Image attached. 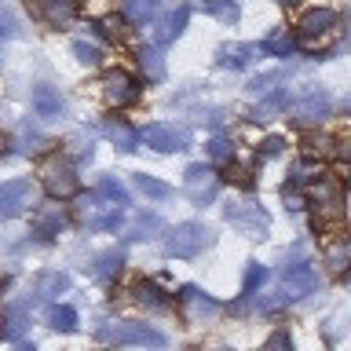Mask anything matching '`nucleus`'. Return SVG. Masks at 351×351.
Here are the masks:
<instances>
[{"mask_svg": "<svg viewBox=\"0 0 351 351\" xmlns=\"http://www.w3.org/2000/svg\"><path fill=\"white\" fill-rule=\"evenodd\" d=\"M293 29H285V26H278V29H271L267 37H263V51L267 55H293Z\"/></svg>", "mask_w": 351, "mask_h": 351, "instance_id": "obj_22", "label": "nucleus"}, {"mask_svg": "<svg viewBox=\"0 0 351 351\" xmlns=\"http://www.w3.org/2000/svg\"><path fill=\"white\" fill-rule=\"evenodd\" d=\"M348 110H351V95H348Z\"/></svg>", "mask_w": 351, "mask_h": 351, "instance_id": "obj_45", "label": "nucleus"}, {"mask_svg": "<svg viewBox=\"0 0 351 351\" xmlns=\"http://www.w3.org/2000/svg\"><path fill=\"white\" fill-rule=\"evenodd\" d=\"M180 304H183L194 318H205V315H216V311H219V304H216V300H208L202 289H194V285L180 289Z\"/></svg>", "mask_w": 351, "mask_h": 351, "instance_id": "obj_17", "label": "nucleus"}, {"mask_svg": "<svg viewBox=\"0 0 351 351\" xmlns=\"http://www.w3.org/2000/svg\"><path fill=\"white\" fill-rule=\"evenodd\" d=\"M186 19H191V11H186V8L172 11V15H165L158 26L150 29V44H154V48H165V44H172V40L186 29Z\"/></svg>", "mask_w": 351, "mask_h": 351, "instance_id": "obj_14", "label": "nucleus"}, {"mask_svg": "<svg viewBox=\"0 0 351 351\" xmlns=\"http://www.w3.org/2000/svg\"><path fill=\"white\" fill-rule=\"evenodd\" d=\"M136 186H139L147 197H169V194H172V186L161 183V180H154V176H136Z\"/></svg>", "mask_w": 351, "mask_h": 351, "instance_id": "obj_30", "label": "nucleus"}, {"mask_svg": "<svg viewBox=\"0 0 351 351\" xmlns=\"http://www.w3.org/2000/svg\"><path fill=\"white\" fill-rule=\"evenodd\" d=\"M263 282H267V267H263V263H249V271H245V296H252Z\"/></svg>", "mask_w": 351, "mask_h": 351, "instance_id": "obj_32", "label": "nucleus"}, {"mask_svg": "<svg viewBox=\"0 0 351 351\" xmlns=\"http://www.w3.org/2000/svg\"><path fill=\"white\" fill-rule=\"evenodd\" d=\"M337 11H329V8H311V11H304L300 22H296V37H300V44H318V40H326L329 33L337 29Z\"/></svg>", "mask_w": 351, "mask_h": 351, "instance_id": "obj_6", "label": "nucleus"}, {"mask_svg": "<svg viewBox=\"0 0 351 351\" xmlns=\"http://www.w3.org/2000/svg\"><path fill=\"white\" fill-rule=\"evenodd\" d=\"M278 4H296V0H278Z\"/></svg>", "mask_w": 351, "mask_h": 351, "instance_id": "obj_44", "label": "nucleus"}, {"mask_svg": "<svg viewBox=\"0 0 351 351\" xmlns=\"http://www.w3.org/2000/svg\"><path fill=\"white\" fill-rule=\"evenodd\" d=\"M121 15L143 26V22H150L158 15V0H121Z\"/></svg>", "mask_w": 351, "mask_h": 351, "instance_id": "obj_21", "label": "nucleus"}, {"mask_svg": "<svg viewBox=\"0 0 351 351\" xmlns=\"http://www.w3.org/2000/svg\"><path fill=\"white\" fill-rule=\"evenodd\" d=\"M143 143H147L150 150L172 154V150H186L191 132H186V128H176V125H147V128H143Z\"/></svg>", "mask_w": 351, "mask_h": 351, "instance_id": "obj_9", "label": "nucleus"}, {"mask_svg": "<svg viewBox=\"0 0 351 351\" xmlns=\"http://www.w3.org/2000/svg\"><path fill=\"white\" fill-rule=\"evenodd\" d=\"M256 55H260L256 44H223V48L216 51V62L223 66V70H245Z\"/></svg>", "mask_w": 351, "mask_h": 351, "instance_id": "obj_16", "label": "nucleus"}, {"mask_svg": "<svg viewBox=\"0 0 351 351\" xmlns=\"http://www.w3.org/2000/svg\"><path fill=\"white\" fill-rule=\"evenodd\" d=\"M103 95H106L110 106H132L139 99V84L132 81L125 70H110L103 77Z\"/></svg>", "mask_w": 351, "mask_h": 351, "instance_id": "obj_11", "label": "nucleus"}, {"mask_svg": "<svg viewBox=\"0 0 351 351\" xmlns=\"http://www.w3.org/2000/svg\"><path fill=\"white\" fill-rule=\"evenodd\" d=\"M329 110H333V95L326 88H304L289 103V121H296V125H318V121L329 117Z\"/></svg>", "mask_w": 351, "mask_h": 351, "instance_id": "obj_2", "label": "nucleus"}, {"mask_svg": "<svg viewBox=\"0 0 351 351\" xmlns=\"http://www.w3.org/2000/svg\"><path fill=\"white\" fill-rule=\"evenodd\" d=\"M117 271H121V252H103L99 263H95V278L99 282H110Z\"/></svg>", "mask_w": 351, "mask_h": 351, "instance_id": "obj_28", "label": "nucleus"}, {"mask_svg": "<svg viewBox=\"0 0 351 351\" xmlns=\"http://www.w3.org/2000/svg\"><path fill=\"white\" fill-rule=\"evenodd\" d=\"M33 202H37V186H33L29 180H11V183L0 186V216L4 219L26 213Z\"/></svg>", "mask_w": 351, "mask_h": 351, "instance_id": "obj_7", "label": "nucleus"}, {"mask_svg": "<svg viewBox=\"0 0 351 351\" xmlns=\"http://www.w3.org/2000/svg\"><path fill=\"white\" fill-rule=\"evenodd\" d=\"M348 263H351V241L329 249V267H348Z\"/></svg>", "mask_w": 351, "mask_h": 351, "instance_id": "obj_36", "label": "nucleus"}, {"mask_svg": "<svg viewBox=\"0 0 351 351\" xmlns=\"http://www.w3.org/2000/svg\"><path fill=\"white\" fill-rule=\"evenodd\" d=\"M139 66H143V77H147V81H161L165 77V59H161V48H143L139 51Z\"/></svg>", "mask_w": 351, "mask_h": 351, "instance_id": "obj_24", "label": "nucleus"}, {"mask_svg": "<svg viewBox=\"0 0 351 351\" xmlns=\"http://www.w3.org/2000/svg\"><path fill=\"white\" fill-rule=\"evenodd\" d=\"M33 110H37V117H44V121H59L66 114V99L59 95V88L37 84L33 88Z\"/></svg>", "mask_w": 351, "mask_h": 351, "instance_id": "obj_13", "label": "nucleus"}, {"mask_svg": "<svg viewBox=\"0 0 351 351\" xmlns=\"http://www.w3.org/2000/svg\"><path fill=\"white\" fill-rule=\"evenodd\" d=\"M66 227V213L59 205H48V208H40L37 219H33V230H37L40 238H51V234H59V230Z\"/></svg>", "mask_w": 351, "mask_h": 351, "instance_id": "obj_18", "label": "nucleus"}, {"mask_svg": "<svg viewBox=\"0 0 351 351\" xmlns=\"http://www.w3.org/2000/svg\"><path fill=\"white\" fill-rule=\"evenodd\" d=\"M208 241H213V230L202 227V223H180L176 230H169V238H165V249L172 252V256H183V260H191L197 256Z\"/></svg>", "mask_w": 351, "mask_h": 351, "instance_id": "obj_4", "label": "nucleus"}, {"mask_svg": "<svg viewBox=\"0 0 351 351\" xmlns=\"http://www.w3.org/2000/svg\"><path fill=\"white\" fill-rule=\"evenodd\" d=\"M103 136H106V139H114L121 150H136V143L143 139V132L128 128L125 121H103Z\"/></svg>", "mask_w": 351, "mask_h": 351, "instance_id": "obj_19", "label": "nucleus"}, {"mask_svg": "<svg viewBox=\"0 0 351 351\" xmlns=\"http://www.w3.org/2000/svg\"><path fill=\"white\" fill-rule=\"evenodd\" d=\"M311 205H315L318 223H333V219L344 216V186H340L333 176H322V180L311 186Z\"/></svg>", "mask_w": 351, "mask_h": 351, "instance_id": "obj_3", "label": "nucleus"}, {"mask_svg": "<svg viewBox=\"0 0 351 351\" xmlns=\"http://www.w3.org/2000/svg\"><path fill=\"white\" fill-rule=\"evenodd\" d=\"M315 285H318V274H315L311 263H304V260H296L282 271L285 296H307V293H315Z\"/></svg>", "mask_w": 351, "mask_h": 351, "instance_id": "obj_12", "label": "nucleus"}, {"mask_svg": "<svg viewBox=\"0 0 351 351\" xmlns=\"http://www.w3.org/2000/svg\"><path fill=\"white\" fill-rule=\"evenodd\" d=\"M183 186H186V194H191V202L205 205V202H213V197H216L219 180H216V172L208 169V165H191L186 176H183Z\"/></svg>", "mask_w": 351, "mask_h": 351, "instance_id": "obj_10", "label": "nucleus"}, {"mask_svg": "<svg viewBox=\"0 0 351 351\" xmlns=\"http://www.w3.org/2000/svg\"><path fill=\"white\" fill-rule=\"evenodd\" d=\"M278 81H282V73H267V77H256L249 88H252L256 95H263V92H274V84H278Z\"/></svg>", "mask_w": 351, "mask_h": 351, "instance_id": "obj_37", "label": "nucleus"}, {"mask_svg": "<svg viewBox=\"0 0 351 351\" xmlns=\"http://www.w3.org/2000/svg\"><path fill=\"white\" fill-rule=\"evenodd\" d=\"M227 219L234 223L245 238H263L267 230V213L252 202H238V205H227Z\"/></svg>", "mask_w": 351, "mask_h": 351, "instance_id": "obj_8", "label": "nucleus"}, {"mask_svg": "<svg viewBox=\"0 0 351 351\" xmlns=\"http://www.w3.org/2000/svg\"><path fill=\"white\" fill-rule=\"evenodd\" d=\"M99 337L110 344H139V348H165V333L150 329L147 322H106L99 326Z\"/></svg>", "mask_w": 351, "mask_h": 351, "instance_id": "obj_1", "label": "nucleus"}, {"mask_svg": "<svg viewBox=\"0 0 351 351\" xmlns=\"http://www.w3.org/2000/svg\"><path fill=\"white\" fill-rule=\"evenodd\" d=\"M0 19H4V37H15V33H19L15 11H11V8H4V11H0Z\"/></svg>", "mask_w": 351, "mask_h": 351, "instance_id": "obj_41", "label": "nucleus"}, {"mask_svg": "<svg viewBox=\"0 0 351 351\" xmlns=\"http://www.w3.org/2000/svg\"><path fill=\"white\" fill-rule=\"evenodd\" d=\"M73 55H77L84 66H95L99 59H103V55H99V48H95V44H88V40H73Z\"/></svg>", "mask_w": 351, "mask_h": 351, "instance_id": "obj_34", "label": "nucleus"}, {"mask_svg": "<svg viewBox=\"0 0 351 351\" xmlns=\"http://www.w3.org/2000/svg\"><path fill=\"white\" fill-rule=\"evenodd\" d=\"M99 194H106L110 202L121 205V208L128 205V191L121 186V180H114V176H103V180H99Z\"/></svg>", "mask_w": 351, "mask_h": 351, "instance_id": "obj_27", "label": "nucleus"}, {"mask_svg": "<svg viewBox=\"0 0 351 351\" xmlns=\"http://www.w3.org/2000/svg\"><path fill=\"white\" fill-rule=\"evenodd\" d=\"M51 326L55 329H62V333H73V329H77V311H73V307H51Z\"/></svg>", "mask_w": 351, "mask_h": 351, "instance_id": "obj_29", "label": "nucleus"}, {"mask_svg": "<svg viewBox=\"0 0 351 351\" xmlns=\"http://www.w3.org/2000/svg\"><path fill=\"white\" fill-rule=\"evenodd\" d=\"M114 26H117V19H99V22H95L99 37H106V40H114V37H117V29H114Z\"/></svg>", "mask_w": 351, "mask_h": 351, "instance_id": "obj_40", "label": "nucleus"}, {"mask_svg": "<svg viewBox=\"0 0 351 351\" xmlns=\"http://www.w3.org/2000/svg\"><path fill=\"white\" fill-rule=\"evenodd\" d=\"M282 106H285V95H282V92H274V95L267 99V103H260L256 110H252V121H271Z\"/></svg>", "mask_w": 351, "mask_h": 351, "instance_id": "obj_31", "label": "nucleus"}, {"mask_svg": "<svg viewBox=\"0 0 351 351\" xmlns=\"http://www.w3.org/2000/svg\"><path fill=\"white\" fill-rule=\"evenodd\" d=\"M208 154H213V161H230L234 158V147H230L227 139H213L208 143Z\"/></svg>", "mask_w": 351, "mask_h": 351, "instance_id": "obj_35", "label": "nucleus"}, {"mask_svg": "<svg viewBox=\"0 0 351 351\" xmlns=\"http://www.w3.org/2000/svg\"><path fill=\"white\" fill-rule=\"evenodd\" d=\"M19 351H37V348H33V344H22V348H19Z\"/></svg>", "mask_w": 351, "mask_h": 351, "instance_id": "obj_43", "label": "nucleus"}, {"mask_svg": "<svg viewBox=\"0 0 351 351\" xmlns=\"http://www.w3.org/2000/svg\"><path fill=\"white\" fill-rule=\"evenodd\" d=\"M154 230H161V216H154V213H139L136 219H132V227L125 230V238H128V241H143V238H150Z\"/></svg>", "mask_w": 351, "mask_h": 351, "instance_id": "obj_23", "label": "nucleus"}, {"mask_svg": "<svg viewBox=\"0 0 351 351\" xmlns=\"http://www.w3.org/2000/svg\"><path fill=\"white\" fill-rule=\"evenodd\" d=\"M22 318H26V311H22V307H8V329H4L8 340H19V337H22V329H26V322H22Z\"/></svg>", "mask_w": 351, "mask_h": 351, "instance_id": "obj_33", "label": "nucleus"}, {"mask_svg": "<svg viewBox=\"0 0 351 351\" xmlns=\"http://www.w3.org/2000/svg\"><path fill=\"white\" fill-rule=\"evenodd\" d=\"M194 8H202L205 15H216L219 22H234L238 19V4H234V0H194Z\"/></svg>", "mask_w": 351, "mask_h": 351, "instance_id": "obj_25", "label": "nucleus"}, {"mask_svg": "<svg viewBox=\"0 0 351 351\" xmlns=\"http://www.w3.org/2000/svg\"><path fill=\"white\" fill-rule=\"evenodd\" d=\"M267 351H293V340H289V333H285V329H278V333H271V340H267Z\"/></svg>", "mask_w": 351, "mask_h": 351, "instance_id": "obj_38", "label": "nucleus"}, {"mask_svg": "<svg viewBox=\"0 0 351 351\" xmlns=\"http://www.w3.org/2000/svg\"><path fill=\"white\" fill-rule=\"evenodd\" d=\"M62 289H66V274H59V271H48L37 278V300H51V296L62 293Z\"/></svg>", "mask_w": 351, "mask_h": 351, "instance_id": "obj_26", "label": "nucleus"}, {"mask_svg": "<svg viewBox=\"0 0 351 351\" xmlns=\"http://www.w3.org/2000/svg\"><path fill=\"white\" fill-rule=\"evenodd\" d=\"M136 296H139V304L150 307V311H169V307H172V296L165 293L158 282H139L136 285Z\"/></svg>", "mask_w": 351, "mask_h": 351, "instance_id": "obj_20", "label": "nucleus"}, {"mask_svg": "<svg viewBox=\"0 0 351 351\" xmlns=\"http://www.w3.org/2000/svg\"><path fill=\"white\" fill-rule=\"evenodd\" d=\"M37 15L48 22V26H70L77 19V0H37Z\"/></svg>", "mask_w": 351, "mask_h": 351, "instance_id": "obj_15", "label": "nucleus"}, {"mask_svg": "<svg viewBox=\"0 0 351 351\" xmlns=\"http://www.w3.org/2000/svg\"><path fill=\"white\" fill-rule=\"evenodd\" d=\"M337 154H340V158H351V139H344V143H340V147H337Z\"/></svg>", "mask_w": 351, "mask_h": 351, "instance_id": "obj_42", "label": "nucleus"}, {"mask_svg": "<svg viewBox=\"0 0 351 351\" xmlns=\"http://www.w3.org/2000/svg\"><path fill=\"white\" fill-rule=\"evenodd\" d=\"M282 147H285V139L271 136L267 143H260V158H274V154H282Z\"/></svg>", "mask_w": 351, "mask_h": 351, "instance_id": "obj_39", "label": "nucleus"}, {"mask_svg": "<svg viewBox=\"0 0 351 351\" xmlns=\"http://www.w3.org/2000/svg\"><path fill=\"white\" fill-rule=\"evenodd\" d=\"M40 180H44V191H48L51 197H73L77 186H81V180H77V169L66 158H51L48 165L40 169Z\"/></svg>", "mask_w": 351, "mask_h": 351, "instance_id": "obj_5", "label": "nucleus"}]
</instances>
